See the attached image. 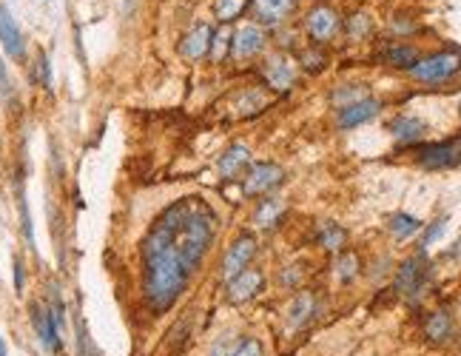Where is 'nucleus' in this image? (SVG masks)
Listing matches in <instances>:
<instances>
[{
	"instance_id": "f257e3e1",
	"label": "nucleus",
	"mask_w": 461,
	"mask_h": 356,
	"mask_svg": "<svg viewBox=\"0 0 461 356\" xmlns=\"http://www.w3.org/2000/svg\"><path fill=\"white\" fill-rule=\"evenodd\" d=\"M216 234V211L202 197H183L168 205L142 243V294L154 311H168Z\"/></svg>"
},
{
	"instance_id": "f03ea898",
	"label": "nucleus",
	"mask_w": 461,
	"mask_h": 356,
	"mask_svg": "<svg viewBox=\"0 0 461 356\" xmlns=\"http://www.w3.org/2000/svg\"><path fill=\"white\" fill-rule=\"evenodd\" d=\"M458 68H461V54L458 51H436V54H430L424 60H416L410 66V78L419 80V83L436 86V83L450 80Z\"/></svg>"
},
{
	"instance_id": "7ed1b4c3",
	"label": "nucleus",
	"mask_w": 461,
	"mask_h": 356,
	"mask_svg": "<svg viewBox=\"0 0 461 356\" xmlns=\"http://www.w3.org/2000/svg\"><path fill=\"white\" fill-rule=\"evenodd\" d=\"M419 166L430 168V171H441V168H453L461 163V137L453 140H441V142H430L416 152Z\"/></svg>"
},
{
	"instance_id": "20e7f679",
	"label": "nucleus",
	"mask_w": 461,
	"mask_h": 356,
	"mask_svg": "<svg viewBox=\"0 0 461 356\" xmlns=\"http://www.w3.org/2000/svg\"><path fill=\"white\" fill-rule=\"evenodd\" d=\"M257 254V240L254 237H240L234 245L228 248L225 259H222V279H234L237 274H242L251 262V257Z\"/></svg>"
},
{
	"instance_id": "39448f33",
	"label": "nucleus",
	"mask_w": 461,
	"mask_h": 356,
	"mask_svg": "<svg viewBox=\"0 0 461 356\" xmlns=\"http://www.w3.org/2000/svg\"><path fill=\"white\" fill-rule=\"evenodd\" d=\"M424 251L419 257H410L402 262L399 274H396V291L405 297H416L422 291V282H424Z\"/></svg>"
},
{
	"instance_id": "423d86ee",
	"label": "nucleus",
	"mask_w": 461,
	"mask_h": 356,
	"mask_svg": "<svg viewBox=\"0 0 461 356\" xmlns=\"http://www.w3.org/2000/svg\"><path fill=\"white\" fill-rule=\"evenodd\" d=\"M379 109H381L379 100H373V97H362V100H356V103H350V106H342L336 123H339V128H356V125L373 120V117L379 114Z\"/></svg>"
},
{
	"instance_id": "0eeeda50",
	"label": "nucleus",
	"mask_w": 461,
	"mask_h": 356,
	"mask_svg": "<svg viewBox=\"0 0 461 356\" xmlns=\"http://www.w3.org/2000/svg\"><path fill=\"white\" fill-rule=\"evenodd\" d=\"M282 183V168L276 163H257L245 177V194H265Z\"/></svg>"
},
{
	"instance_id": "6e6552de",
	"label": "nucleus",
	"mask_w": 461,
	"mask_h": 356,
	"mask_svg": "<svg viewBox=\"0 0 461 356\" xmlns=\"http://www.w3.org/2000/svg\"><path fill=\"white\" fill-rule=\"evenodd\" d=\"M0 43H4L6 54L15 57V60H20V57L26 54L23 35H20V29H18L15 18H12V12H9L4 4H0Z\"/></svg>"
},
{
	"instance_id": "1a4fd4ad",
	"label": "nucleus",
	"mask_w": 461,
	"mask_h": 356,
	"mask_svg": "<svg viewBox=\"0 0 461 356\" xmlns=\"http://www.w3.org/2000/svg\"><path fill=\"white\" fill-rule=\"evenodd\" d=\"M259 288H262V274L245 268L234 279H228V300L230 302H248L259 294Z\"/></svg>"
},
{
	"instance_id": "9d476101",
	"label": "nucleus",
	"mask_w": 461,
	"mask_h": 356,
	"mask_svg": "<svg viewBox=\"0 0 461 356\" xmlns=\"http://www.w3.org/2000/svg\"><path fill=\"white\" fill-rule=\"evenodd\" d=\"M32 325H35V331H37L46 350H60V328H57L54 317L49 314V308L32 305Z\"/></svg>"
},
{
	"instance_id": "9b49d317",
	"label": "nucleus",
	"mask_w": 461,
	"mask_h": 356,
	"mask_svg": "<svg viewBox=\"0 0 461 356\" xmlns=\"http://www.w3.org/2000/svg\"><path fill=\"white\" fill-rule=\"evenodd\" d=\"M262 71H265L268 86H273L276 92H288L296 80V66L293 60H285V57H271Z\"/></svg>"
},
{
	"instance_id": "f8f14e48",
	"label": "nucleus",
	"mask_w": 461,
	"mask_h": 356,
	"mask_svg": "<svg viewBox=\"0 0 461 356\" xmlns=\"http://www.w3.org/2000/svg\"><path fill=\"white\" fill-rule=\"evenodd\" d=\"M336 29H339V15L328 6H316L307 15V32H311L314 40H331Z\"/></svg>"
},
{
	"instance_id": "ddd939ff",
	"label": "nucleus",
	"mask_w": 461,
	"mask_h": 356,
	"mask_svg": "<svg viewBox=\"0 0 461 356\" xmlns=\"http://www.w3.org/2000/svg\"><path fill=\"white\" fill-rule=\"evenodd\" d=\"M265 46V35L257 26H242L237 29L234 40H230V49H234V57H254L257 51H262Z\"/></svg>"
},
{
	"instance_id": "4468645a",
	"label": "nucleus",
	"mask_w": 461,
	"mask_h": 356,
	"mask_svg": "<svg viewBox=\"0 0 461 356\" xmlns=\"http://www.w3.org/2000/svg\"><path fill=\"white\" fill-rule=\"evenodd\" d=\"M248 160H251V152H248V146H242V142H237V146H230L225 154H219L216 171H219L225 180H230V177H237V174L242 171V166H248Z\"/></svg>"
},
{
	"instance_id": "2eb2a0df",
	"label": "nucleus",
	"mask_w": 461,
	"mask_h": 356,
	"mask_svg": "<svg viewBox=\"0 0 461 356\" xmlns=\"http://www.w3.org/2000/svg\"><path fill=\"white\" fill-rule=\"evenodd\" d=\"M293 4L296 0H254V9H257V18L265 26H276L290 15Z\"/></svg>"
},
{
	"instance_id": "dca6fc26",
	"label": "nucleus",
	"mask_w": 461,
	"mask_h": 356,
	"mask_svg": "<svg viewBox=\"0 0 461 356\" xmlns=\"http://www.w3.org/2000/svg\"><path fill=\"white\" fill-rule=\"evenodd\" d=\"M388 128H391V134L399 142H405V146H410V142H419L424 137V123L419 117H410V114H402V117L391 120Z\"/></svg>"
},
{
	"instance_id": "f3484780",
	"label": "nucleus",
	"mask_w": 461,
	"mask_h": 356,
	"mask_svg": "<svg viewBox=\"0 0 461 356\" xmlns=\"http://www.w3.org/2000/svg\"><path fill=\"white\" fill-rule=\"evenodd\" d=\"M211 37H214L211 26H208V23H199V26L191 29L188 37L183 40V54H185L188 60H199V57H205V54H208V46H211Z\"/></svg>"
},
{
	"instance_id": "a211bd4d",
	"label": "nucleus",
	"mask_w": 461,
	"mask_h": 356,
	"mask_svg": "<svg viewBox=\"0 0 461 356\" xmlns=\"http://www.w3.org/2000/svg\"><path fill=\"white\" fill-rule=\"evenodd\" d=\"M314 311H316V300L311 294H299L290 302V308H288V325L290 328H302L305 322H311Z\"/></svg>"
},
{
	"instance_id": "6ab92c4d",
	"label": "nucleus",
	"mask_w": 461,
	"mask_h": 356,
	"mask_svg": "<svg viewBox=\"0 0 461 356\" xmlns=\"http://www.w3.org/2000/svg\"><path fill=\"white\" fill-rule=\"evenodd\" d=\"M388 226H391V231H393L396 240H407V237H413L422 228V223L416 217H410V214H393Z\"/></svg>"
},
{
	"instance_id": "aec40b11",
	"label": "nucleus",
	"mask_w": 461,
	"mask_h": 356,
	"mask_svg": "<svg viewBox=\"0 0 461 356\" xmlns=\"http://www.w3.org/2000/svg\"><path fill=\"white\" fill-rule=\"evenodd\" d=\"M424 333H427L433 342L447 339V336H450V317H447L444 311L430 314V317H427V322H424Z\"/></svg>"
},
{
	"instance_id": "412c9836",
	"label": "nucleus",
	"mask_w": 461,
	"mask_h": 356,
	"mask_svg": "<svg viewBox=\"0 0 461 356\" xmlns=\"http://www.w3.org/2000/svg\"><path fill=\"white\" fill-rule=\"evenodd\" d=\"M279 214H282V202L265 200V202L257 208V214H254V223H257L259 228H271V226L279 220Z\"/></svg>"
},
{
	"instance_id": "4be33fe9",
	"label": "nucleus",
	"mask_w": 461,
	"mask_h": 356,
	"mask_svg": "<svg viewBox=\"0 0 461 356\" xmlns=\"http://www.w3.org/2000/svg\"><path fill=\"white\" fill-rule=\"evenodd\" d=\"M319 243L328 251H339L345 245V228H339L336 223H322L319 226Z\"/></svg>"
},
{
	"instance_id": "5701e85b",
	"label": "nucleus",
	"mask_w": 461,
	"mask_h": 356,
	"mask_svg": "<svg viewBox=\"0 0 461 356\" xmlns=\"http://www.w3.org/2000/svg\"><path fill=\"white\" fill-rule=\"evenodd\" d=\"M384 60H388L391 66H405L410 68L416 63V51L410 46H391L388 51H384Z\"/></svg>"
},
{
	"instance_id": "b1692460",
	"label": "nucleus",
	"mask_w": 461,
	"mask_h": 356,
	"mask_svg": "<svg viewBox=\"0 0 461 356\" xmlns=\"http://www.w3.org/2000/svg\"><path fill=\"white\" fill-rule=\"evenodd\" d=\"M245 6H248V0H216V15H219V20H234L242 15Z\"/></svg>"
},
{
	"instance_id": "393cba45",
	"label": "nucleus",
	"mask_w": 461,
	"mask_h": 356,
	"mask_svg": "<svg viewBox=\"0 0 461 356\" xmlns=\"http://www.w3.org/2000/svg\"><path fill=\"white\" fill-rule=\"evenodd\" d=\"M359 274V259L353 257V254H342L339 259H336V276L342 279V282H348V279H353Z\"/></svg>"
},
{
	"instance_id": "a878e982",
	"label": "nucleus",
	"mask_w": 461,
	"mask_h": 356,
	"mask_svg": "<svg viewBox=\"0 0 461 356\" xmlns=\"http://www.w3.org/2000/svg\"><path fill=\"white\" fill-rule=\"evenodd\" d=\"M230 356H262V345H259V339L245 336L234 350H230Z\"/></svg>"
},
{
	"instance_id": "bb28decb",
	"label": "nucleus",
	"mask_w": 461,
	"mask_h": 356,
	"mask_svg": "<svg viewBox=\"0 0 461 356\" xmlns=\"http://www.w3.org/2000/svg\"><path fill=\"white\" fill-rule=\"evenodd\" d=\"M20 223H23V234H26L29 248H35V231H32V217H29V205H26L23 191H20Z\"/></svg>"
},
{
	"instance_id": "cd10ccee",
	"label": "nucleus",
	"mask_w": 461,
	"mask_h": 356,
	"mask_svg": "<svg viewBox=\"0 0 461 356\" xmlns=\"http://www.w3.org/2000/svg\"><path fill=\"white\" fill-rule=\"evenodd\" d=\"M444 226H447V220H436V223H433V226H430V228L424 231V237H422V251H424V248H427V245H430L433 240H438V237H441Z\"/></svg>"
},
{
	"instance_id": "c85d7f7f",
	"label": "nucleus",
	"mask_w": 461,
	"mask_h": 356,
	"mask_svg": "<svg viewBox=\"0 0 461 356\" xmlns=\"http://www.w3.org/2000/svg\"><path fill=\"white\" fill-rule=\"evenodd\" d=\"M37 75H40L43 89H51V68H49V57L46 54L37 57Z\"/></svg>"
},
{
	"instance_id": "c756f323",
	"label": "nucleus",
	"mask_w": 461,
	"mask_h": 356,
	"mask_svg": "<svg viewBox=\"0 0 461 356\" xmlns=\"http://www.w3.org/2000/svg\"><path fill=\"white\" fill-rule=\"evenodd\" d=\"M364 32H367V18H364V15H356V18L350 20V35L359 37V35H364Z\"/></svg>"
},
{
	"instance_id": "7c9ffc66",
	"label": "nucleus",
	"mask_w": 461,
	"mask_h": 356,
	"mask_svg": "<svg viewBox=\"0 0 461 356\" xmlns=\"http://www.w3.org/2000/svg\"><path fill=\"white\" fill-rule=\"evenodd\" d=\"M336 100H348L345 106H350V103L362 100V89H345V92H336Z\"/></svg>"
},
{
	"instance_id": "2f4dec72",
	"label": "nucleus",
	"mask_w": 461,
	"mask_h": 356,
	"mask_svg": "<svg viewBox=\"0 0 461 356\" xmlns=\"http://www.w3.org/2000/svg\"><path fill=\"white\" fill-rule=\"evenodd\" d=\"M0 94H9V71L4 60H0Z\"/></svg>"
},
{
	"instance_id": "473e14b6",
	"label": "nucleus",
	"mask_w": 461,
	"mask_h": 356,
	"mask_svg": "<svg viewBox=\"0 0 461 356\" xmlns=\"http://www.w3.org/2000/svg\"><path fill=\"white\" fill-rule=\"evenodd\" d=\"M15 288L23 291V265H20V259L15 262Z\"/></svg>"
},
{
	"instance_id": "72a5a7b5",
	"label": "nucleus",
	"mask_w": 461,
	"mask_h": 356,
	"mask_svg": "<svg viewBox=\"0 0 461 356\" xmlns=\"http://www.w3.org/2000/svg\"><path fill=\"white\" fill-rule=\"evenodd\" d=\"M211 356H230V350H228L225 345H216V348L211 350Z\"/></svg>"
},
{
	"instance_id": "f704fd0d",
	"label": "nucleus",
	"mask_w": 461,
	"mask_h": 356,
	"mask_svg": "<svg viewBox=\"0 0 461 356\" xmlns=\"http://www.w3.org/2000/svg\"><path fill=\"white\" fill-rule=\"evenodd\" d=\"M0 356H6V345H4V336H0Z\"/></svg>"
}]
</instances>
